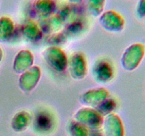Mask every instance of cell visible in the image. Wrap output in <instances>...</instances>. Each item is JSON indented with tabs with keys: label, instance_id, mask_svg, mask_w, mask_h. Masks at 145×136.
<instances>
[{
	"label": "cell",
	"instance_id": "cell-1",
	"mask_svg": "<svg viewBox=\"0 0 145 136\" xmlns=\"http://www.w3.org/2000/svg\"><path fill=\"white\" fill-rule=\"evenodd\" d=\"M145 55V45L142 43H134L125 50L121 59L122 66L125 70L133 71L141 64Z\"/></svg>",
	"mask_w": 145,
	"mask_h": 136
},
{
	"label": "cell",
	"instance_id": "cell-2",
	"mask_svg": "<svg viewBox=\"0 0 145 136\" xmlns=\"http://www.w3.org/2000/svg\"><path fill=\"white\" fill-rule=\"evenodd\" d=\"M99 22L105 30L111 32H120L125 28L123 17L115 11H107L100 16Z\"/></svg>",
	"mask_w": 145,
	"mask_h": 136
},
{
	"label": "cell",
	"instance_id": "cell-3",
	"mask_svg": "<svg viewBox=\"0 0 145 136\" xmlns=\"http://www.w3.org/2000/svg\"><path fill=\"white\" fill-rule=\"evenodd\" d=\"M93 69V73L96 76V80L101 82H107L113 79V67L105 60H101L96 65H94Z\"/></svg>",
	"mask_w": 145,
	"mask_h": 136
},
{
	"label": "cell",
	"instance_id": "cell-4",
	"mask_svg": "<svg viewBox=\"0 0 145 136\" xmlns=\"http://www.w3.org/2000/svg\"><path fill=\"white\" fill-rule=\"evenodd\" d=\"M55 7L56 5L54 0H35L33 4L34 11L42 18L50 16Z\"/></svg>",
	"mask_w": 145,
	"mask_h": 136
},
{
	"label": "cell",
	"instance_id": "cell-5",
	"mask_svg": "<svg viewBox=\"0 0 145 136\" xmlns=\"http://www.w3.org/2000/svg\"><path fill=\"white\" fill-rule=\"evenodd\" d=\"M15 26L12 20L8 16L0 17V42L10 41L14 35Z\"/></svg>",
	"mask_w": 145,
	"mask_h": 136
},
{
	"label": "cell",
	"instance_id": "cell-6",
	"mask_svg": "<svg viewBox=\"0 0 145 136\" xmlns=\"http://www.w3.org/2000/svg\"><path fill=\"white\" fill-rule=\"evenodd\" d=\"M35 128L40 132H48L52 129L53 126V120L52 116L49 113L40 112L35 118Z\"/></svg>",
	"mask_w": 145,
	"mask_h": 136
},
{
	"label": "cell",
	"instance_id": "cell-7",
	"mask_svg": "<svg viewBox=\"0 0 145 136\" xmlns=\"http://www.w3.org/2000/svg\"><path fill=\"white\" fill-rule=\"evenodd\" d=\"M106 0H86V5L89 12L93 17L101 16L104 9Z\"/></svg>",
	"mask_w": 145,
	"mask_h": 136
},
{
	"label": "cell",
	"instance_id": "cell-8",
	"mask_svg": "<svg viewBox=\"0 0 145 136\" xmlns=\"http://www.w3.org/2000/svg\"><path fill=\"white\" fill-rule=\"evenodd\" d=\"M136 13L140 18L145 17V0H139L136 6Z\"/></svg>",
	"mask_w": 145,
	"mask_h": 136
},
{
	"label": "cell",
	"instance_id": "cell-9",
	"mask_svg": "<svg viewBox=\"0 0 145 136\" xmlns=\"http://www.w3.org/2000/svg\"><path fill=\"white\" fill-rule=\"evenodd\" d=\"M68 1L73 4H80L81 2H82L83 0H68Z\"/></svg>",
	"mask_w": 145,
	"mask_h": 136
},
{
	"label": "cell",
	"instance_id": "cell-10",
	"mask_svg": "<svg viewBox=\"0 0 145 136\" xmlns=\"http://www.w3.org/2000/svg\"><path fill=\"white\" fill-rule=\"evenodd\" d=\"M2 58H3V52H2V50L1 49V48H0V62L1 61V60H2Z\"/></svg>",
	"mask_w": 145,
	"mask_h": 136
},
{
	"label": "cell",
	"instance_id": "cell-11",
	"mask_svg": "<svg viewBox=\"0 0 145 136\" xmlns=\"http://www.w3.org/2000/svg\"><path fill=\"white\" fill-rule=\"evenodd\" d=\"M144 26H145V17L144 18Z\"/></svg>",
	"mask_w": 145,
	"mask_h": 136
}]
</instances>
